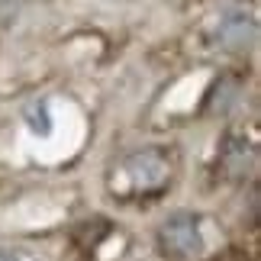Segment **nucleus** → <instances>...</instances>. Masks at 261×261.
Returning <instances> with one entry per match:
<instances>
[{
    "instance_id": "1",
    "label": "nucleus",
    "mask_w": 261,
    "mask_h": 261,
    "mask_svg": "<svg viewBox=\"0 0 261 261\" xmlns=\"http://www.w3.org/2000/svg\"><path fill=\"white\" fill-rule=\"evenodd\" d=\"M158 245H162V252L168 258H177V261H187L200 255V229H197V219L194 216H184L177 213L171 219H165V226L158 229Z\"/></svg>"
},
{
    "instance_id": "3",
    "label": "nucleus",
    "mask_w": 261,
    "mask_h": 261,
    "mask_svg": "<svg viewBox=\"0 0 261 261\" xmlns=\"http://www.w3.org/2000/svg\"><path fill=\"white\" fill-rule=\"evenodd\" d=\"M0 261H13V258H7V255H0Z\"/></svg>"
},
{
    "instance_id": "2",
    "label": "nucleus",
    "mask_w": 261,
    "mask_h": 261,
    "mask_svg": "<svg viewBox=\"0 0 261 261\" xmlns=\"http://www.w3.org/2000/svg\"><path fill=\"white\" fill-rule=\"evenodd\" d=\"M123 174H126V180H129L133 190L148 194V190H155V187L165 184L168 174H171V168H168V162L158 152H139V155H133L123 165Z\"/></svg>"
}]
</instances>
